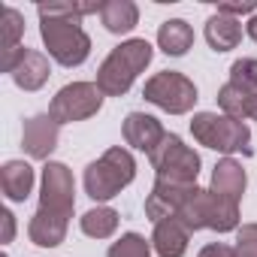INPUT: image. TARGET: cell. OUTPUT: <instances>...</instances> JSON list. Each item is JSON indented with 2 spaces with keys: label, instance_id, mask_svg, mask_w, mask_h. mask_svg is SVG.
I'll return each mask as SVG.
<instances>
[{
  "label": "cell",
  "instance_id": "cell-2",
  "mask_svg": "<svg viewBox=\"0 0 257 257\" xmlns=\"http://www.w3.org/2000/svg\"><path fill=\"white\" fill-rule=\"evenodd\" d=\"M152 43L149 40H127L109 52V58L97 70V88L103 97H124L137 82V76L152 64Z\"/></svg>",
  "mask_w": 257,
  "mask_h": 257
},
{
  "label": "cell",
  "instance_id": "cell-15",
  "mask_svg": "<svg viewBox=\"0 0 257 257\" xmlns=\"http://www.w3.org/2000/svg\"><path fill=\"white\" fill-rule=\"evenodd\" d=\"M245 185H248V179H245V170H242L239 161L224 158V161L215 164V170H212V188L209 191H215V194L239 203L242 194H245Z\"/></svg>",
  "mask_w": 257,
  "mask_h": 257
},
{
  "label": "cell",
  "instance_id": "cell-21",
  "mask_svg": "<svg viewBox=\"0 0 257 257\" xmlns=\"http://www.w3.org/2000/svg\"><path fill=\"white\" fill-rule=\"evenodd\" d=\"M22 34H25L22 13L16 7H7L4 10V64H0V67H4V73H13V67H16L19 55H22V46H19Z\"/></svg>",
  "mask_w": 257,
  "mask_h": 257
},
{
  "label": "cell",
  "instance_id": "cell-12",
  "mask_svg": "<svg viewBox=\"0 0 257 257\" xmlns=\"http://www.w3.org/2000/svg\"><path fill=\"white\" fill-rule=\"evenodd\" d=\"M167 137V131L161 127V121L155 115H146V112H131L124 118V143L134 146L137 152H146L152 155L161 140Z\"/></svg>",
  "mask_w": 257,
  "mask_h": 257
},
{
  "label": "cell",
  "instance_id": "cell-1",
  "mask_svg": "<svg viewBox=\"0 0 257 257\" xmlns=\"http://www.w3.org/2000/svg\"><path fill=\"white\" fill-rule=\"evenodd\" d=\"M40 37L61 67H79L91 55V37L82 31L76 4H40Z\"/></svg>",
  "mask_w": 257,
  "mask_h": 257
},
{
  "label": "cell",
  "instance_id": "cell-30",
  "mask_svg": "<svg viewBox=\"0 0 257 257\" xmlns=\"http://www.w3.org/2000/svg\"><path fill=\"white\" fill-rule=\"evenodd\" d=\"M248 37L257 43V13H254V16H251V22H248Z\"/></svg>",
  "mask_w": 257,
  "mask_h": 257
},
{
  "label": "cell",
  "instance_id": "cell-6",
  "mask_svg": "<svg viewBox=\"0 0 257 257\" xmlns=\"http://www.w3.org/2000/svg\"><path fill=\"white\" fill-rule=\"evenodd\" d=\"M158 179H167V182H179V185H197V176H200V155L194 149H188L182 143V137L176 134H167L161 140V146L149 155Z\"/></svg>",
  "mask_w": 257,
  "mask_h": 257
},
{
  "label": "cell",
  "instance_id": "cell-19",
  "mask_svg": "<svg viewBox=\"0 0 257 257\" xmlns=\"http://www.w3.org/2000/svg\"><path fill=\"white\" fill-rule=\"evenodd\" d=\"M242 40V25L230 16H221L215 13L209 22H206V43L215 49V52H230L236 49Z\"/></svg>",
  "mask_w": 257,
  "mask_h": 257
},
{
  "label": "cell",
  "instance_id": "cell-5",
  "mask_svg": "<svg viewBox=\"0 0 257 257\" xmlns=\"http://www.w3.org/2000/svg\"><path fill=\"white\" fill-rule=\"evenodd\" d=\"M191 134L200 146L212 149V152H242L248 155V143H251V131L245 121H236L230 115H218V112H197L191 121Z\"/></svg>",
  "mask_w": 257,
  "mask_h": 257
},
{
  "label": "cell",
  "instance_id": "cell-25",
  "mask_svg": "<svg viewBox=\"0 0 257 257\" xmlns=\"http://www.w3.org/2000/svg\"><path fill=\"white\" fill-rule=\"evenodd\" d=\"M230 82L248 94H257V58H239L230 67Z\"/></svg>",
  "mask_w": 257,
  "mask_h": 257
},
{
  "label": "cell",
  "instance_id": "cell-8",
  "mask_svg": "<svg viewBox=\"0 0 257 257\" xmlns=\"http://www.w3.org/2000/svg\"><path fill=\"white\" fill-rule=\"evenodd\" d=\"M100 106H103V91L97 88V82H70L55 94L49 115L58 124H73L97 115Z\"/></svg>",
  "mask_w": 257,
  "mask_h": 257
},
{
  "label": "cell",
  "instance_id": "cell-31",
  "mask_svg": "<svg viewBox=\"0 0 257 257\" xmlns=\"http://www.w3.org/2000/svg\"><path fill=\"white\" fill-rule=\"evenodd\" d=\"M248 118L257 121V94H251V103H248Z\"/></svg>",
  "mask_w": 257,
  "mask_h": 257
},
{
  "label": "cell",
  "instance_id": "cell-9",
  "mask_svg": "<svg viewBox=\"0 0 257 257\" xmlns=\"http://www.w3.org/2000/svg\"><path fill=\"white\" fill-rule=\"evenodd\" d=\"M76 209V182L73 173L67 170V164L49 161L43 167V194H40V212L55 215L70 221Z\"/></svg>",
  "mask_w": 257,
  "mask_h": 257
},
{
  "label": "cell",
  "instance_id": "cell-24",
  "mask_svg": "<svg viewBox=\"0 0 257 257\" xmlns=\"http://www.w3.org/2000/svg\"><path fill=\"white\" fill-rule=\"evenodd\" d=\"M106 257H152V242L140 233H124L118 242L109 245Z\"/></svg>",
  "mask_w": 257,
  "mask_h": 257
},
{
  "label": "cell",
  "instance_id": "cell-28",
  "mask_svg": "<svg viewBox=\"0 0 257 257\" xmlns=\"http://www.w3.org/2000/svg\"><path fill=\"white\" fill-rule=\"evenodd\" d=\"M197 257H236V251H233V245L209 242V245H203V248H200V254H197Z\"/></svg>",
  "mask_w": 257,
  "mask_h": 257
},
{
  "label": "cell",
  "instance_id": "cell-27",
  "mask_svg": "<svg viewBox=\"0 0 257 257\" xmlns=\"http://www.w3.org/2000/svg\"><path fill=\"white\" fill-rule=\"evenodd\" d=\"M218 13H221V16H230V19H236V16H251V13H257V4H254V0H236V4H218Z\"/></svg>",
  "mask_w": 257,
  "mask_h": 257
},
{
  "label": "cell",
  "instance_id": "cell-14",
  "mask_svg": "<svg viewBox=\"0 0 257 257\" xmlns=\"http://www.w3.org/2000/svg\"><path fill=\"white\" fill-rule=\"evenodd\" d=\"M188 236H191V230L182 224V218H164L155 224L152 248L158 251V257H185Z\"/></svg>",
  "mask_w": 257,
  "mask_h": 257
},
{
  "label": "cell",
  "instance_id": "cell-32",
  "mask_svg": "<svg viewBox=\"0 0 257 257\" xmlns=\"http://www.w3.org/2000/svg\"><path fill=\"white\" fill-rule=\"evenodd\" d=\"M4 257H7V254H4Z\"/></svg>",
  "mask_w": 257,
  "mask_h": 257
},
{
  "label": "cell",
  "instance_id": "cell-18",
  "mask_svg": "<svg viewBox=\"0 0 257 257\" xmlns=\"http://www.w3.org/2000/svg\"><path fill=\"white\" fill-rule=\"evenodd\" d=\"M100 19L109 34H131L140 25V7L134 0H106Z\"/></svg>",
  "mask_w": 257,
  "mask_h": 257
},
{
  "label": "cell",
  "instance_id": "cell-29",
  "mask_svg": "<svg viewBox=\"0 0 257 257\" xmlns=\"http://www.w3.org/2000/svg\"><path fill=\"white\" fill-rule=\"evenodd\" d=\"M0 221H4V242H13V236H16V215L10 209H4L0 212Z\"/></svg>",
  "mask_w": 257,
  "mask_h": 257
},
{
  "label": "cell",
  "instance_id": "cell-20",
  "mask_svg": "<svg viewBox=\"0 0 257 257\" xmlns=\"http://www.w3.org/2000/svg\"><path fill=\"white\" fill-rule=\"evenodd\" d=\"M158 46H161L164 55L182 58V55L194 46V31H191V25L182 22V19H170V22H164L161 31H158Z\"/></svg>",
  "mask_w": 257,
  "mask_h": 257
},
{
  "label": "cell",
  "instance_id": "cell-17",
  "mask_svg": "<svg viewBox=\"0 0 257 257\" xmlns=\"http://www.w3.org/2000/svg\"><path fill=\"white\" fill-rule=\"evenodd\" d=\"M67 227H70V221L55 218V215H46V212L37 209L34 218H31V224H28V236L40 248H58L67 239Z\"/></svg>",
  "mask_w": 257,
  "mask_h": 257
},
{
  "label": "cell",
  "instance_id": "cell-23",
  "mask_svg": "<svg viewBox=\"0 0 257 257\" xmlns=\"http://www.w3.org/2000/svg\"><path fill=\"white\" fill-rule=\"evenodd\" d=\"M248 103H251V94L242 91V88L233 85V82H227V85L218 91V106L224 109V115H230V118H236V121L248 118Z\"/></svg>",
  "mask_w": 257,
  "mask_h": 257
},
{
  "label": "cell",
  "instance_id": "cell-26",
  "mask_svg": "<svg viewBox=\"0 0 257 257\" xmlns=\"http://www.w3.org/2000/svg\"><path fill=\"white\" fill-rule=\"evenodd\" d=\"M236 257H257V224H242L236 230Z\"/></svg>",
  "mask_w": 257,
  "mask_h": 257
},
{
  "label": "cell",
  "instance_id": "cell-4",
  "mask_svg": "<svg viewBox=\"0 0 257 257\" xmlns=\"http://www.w3.org/2000/svg\"><path fill=\"white\" fill-rule=\"evenodd\" d=\"M182 224L194 233V230H218V233H230V230H239V203L236 200H227L215 191H206V188H194V194L185 200V206L179 209Z\"/></svg>",
  "mask_w": 257,
  "mask_h": 257
},
{
  "label": "cell",
  "instance_id": "cell-22",
  "mask_svg": "<svg viewBox=\"0 0 257 257\" xmlns=\"http://www.w3.org/2000/svg\"><path fill=\"white\" fill-rule=\"evenodd\" d=\"M79 224H82L85 236H91V239H109L118 230V212L109 209V206H97V209H88Z\"/></svg>",
  "mask_w": 257,
  "mask_h": 257
},
{
  "label": "cell",
  "instance_id": "cell-13",
  "mask_svg": "<svg viewBox=\"0 0 257 257\" xmlns=\"http://www.w3.org/2000/svg\"><path fill=\"white\" fill-rule=\"evenodd\" d=\"M49 58L37 49H22L16 67H13V82L22 88V91H40L46 82H49Z\"/></svg>",
  "mask_w": 257,
  "mask_h": 257
},
{
  "label": "cell",
  "instance_id": "cell-10",
  "mask_svg": "<svg viewBox=\"0 0 257 257\" xmlns=\"http://www.w3.org/2000/svg\"><path fill=\"white\" fill-rule=\"evenodd\" d=\"M197 185H179V182H167V179H155L152 194L146 197V215L158 224L164 218H176L179 209L185 206V200L194 194Z\"/></svg>",
  "mask_w": 257,
  "mask_h": 257
},
{
  "label": "cell",
  "instance_id": "cell-3",
  "mask_svg": "<svg viewBox=\"0 0 257 257\" xmlns=\"http://www.w3.org/2000/svg\"><path fill=\"white\" fill-rule=\"evenodd\" d=\"M134 176H137L134 155L127 149H121V146H115V149L103 152L100 161L88 164V170H85V194L94 203H106V200L118 197L127 185H131Z\"/></svg>",
  "mask_w": 257,
  "mask_h": 257
},
{
  "label": "cell",
  "instance_id": "cell-16",
  "mask_svg": "<svg viewBox=\"0 0 257 257\" xmlns=\"http://www.w3.org/2000/svg\"><path fill=\"white\" fill-rule=\"evenodd\" d=\"M0 185L13 203H25L34 191V167L25 161H7L0 170Z\"/></svg>",
  "mask_w": 257,
  "mask_h": 257
},
{
  "label": "cell",
  "instance_id": "cell-7",
  "mask_svg": "<svg viewBox=\"0 0 257 257\" xmlns=\"http://www.w3.org/2000/svg\"><path fill=\"white\" fill-rule=\"evenodd\" d=\"M143 97L149 103H155L158 109L170 112V115H185L194 109L197 103V85L185 76V73H176V70H164V73H155L146 88H143Z\"/></svg>",
  "mask_w": 257,
  "mask_h": 257
},
{
  "label": "cell",
  "instance_id": "cell-11",
  "mask_svg": "<svg viewBox=\"0 0 257 257\" xmlns=\"http://www.w3.org/2000/svg\"><path fill=\"white\" fill-rule=\"evenodd\" d=\"M58 121L46 112V115H34L25 121V134H22V146L34 161H49V155L58 146Z\"/></svg>",
  "mask_w": 257,
  "mask_h": 257
}]
</instances>
